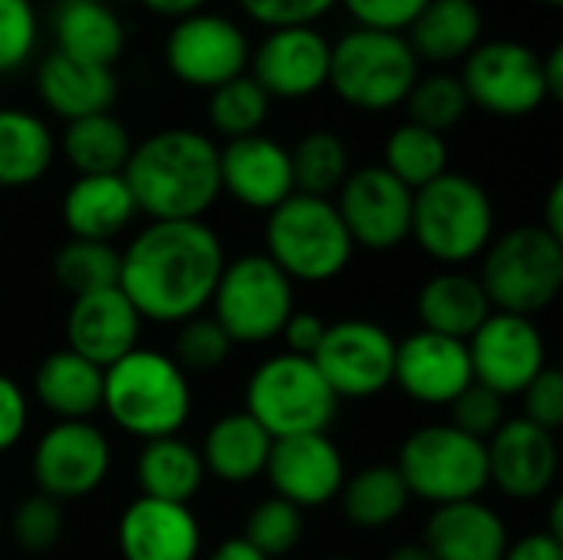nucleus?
<instances>
[{
  "instance_id": "603ef678",
  "label": "nucleus",
  "mask_w": 563,
  "mask_h": 560,
  "mask_svg": "<svg viewBox=\"0 0 563 560\" xmlns=\"http://www.w3.org/2000/svg\"><path fill=\"white\" fill-rule=\"evenodd\" d=\"M501 560H563V541L548 531H534L511 541Z\"/></svg>"
},
{
  "instance_id": "f704fd0d",
  "label": "nucleus",
  "mask_w": 563,
  "mask_h": 560,
  "mask_svg": "<svg viewBox=\"0 0 563 560\" xmlns=\"http://www.w3.org/2000/svg\"><path fill=\"white\" fill-rule=\"evenodd\" d=\"M340 512L350 525L363 531H379L399 521L409 508V488L396 465H366L356 475H346L340 488Z\"/></svg>"
},
{
  "instance_id": "a19ab883",
  "label": "nucleus",
  "mask_w": 563,
  "mask_h": 560,
  "mask_svg": "<svg viewBox=\"0 0 563 560\" xmlns=\"http://www.w3.org/2000/svg\"><path fill=\"white\" fill-rule=\"evenodd\" d=\"M234 353V343L231 337L221 330V323L214 317H191L185 323H178V333H175V350L168 353L175 360V366L191 380V376H205V373H214L221 370Z\"/></svg>"
},
{
  "instance_id": "473e14b6",
  "label": "nucleus",
  "mask_w": 563,
  "mask_h": 560,
  "mask_svg": "<svg viewBox=\"0 0 563 560\" xmlns=\"http://www.w3.org/2000/svg\"><path fill=\"white\" fill-rule=\"evenodd\" d=\"M205 462L201 452L185 442L181 436L152 439L142 446L135 459V482L142 498L188 505L205 485Z\"/></svg>"
},
{
  "instance_id": "ea45409f",
  "label": "nucleus",
  "mask_w": 563,
  "mask_h": 560,
  "mask_svg": "<svg viewBox=\"0 0 563 560\" xmlns=\"http://www.w3.org/2000/svg\"><path fill=\"white\" fill-rule=\"evenodd\" d=\"M402 106H406V122H416V125L432 129L439 135L462 125V119L472 109L459 76L449 69H435V73L419 76Z\"/></svg>"
},
{
  "instance_id": "bb28decb",
  "label": "nucleus",
  "mask_w": 563,
  "mask_h": 560,
  "mask_svg": "<svg viewBox=\"0 0 563 560\" xmlns=\"http://www.w3.org/2000/svg\"><path fill=\"white\" fill-rule=\"evenodd\" d=\"M69 238L112 244L139 215L122 175H76L59 201Z\"/></svg>"
},
{
  "instance_id": "20e7f679",
  "label": "nucleus",
  "mask_w": 563,
  "mask_h": 560,
  "mask_svg": "<svg viewBox=\"0 0 563 560\" xmlns=\"http://www.w3.org/2000/svg\"><path fill=\"white\" fill-rule=\"evenodd\" d=\"M495 238V201L482 182L462 172H445L412 191L409 241L445 267L478 261Z\"/></svg>"
},
{
  "instance_id": "de8ad7c7",
  "label": "nucleus",
  "mask_w": 563,
  "mask_h": 560,
  "mask_svg": "<svg viewBox=\"0 0 563 560\" xmlns=\"http://www.w3.org/2000/svg\"><path fill=\"white\" fill-rule=\"evenodd\" d=\"M429 0H340L353 20V26L366 30H386V33H406L409 23L422 13Z\"/></svg>"
},
{
  "instance_id": "9d476101",
  "label": "nucleus",
  "mask_w": 563,
  "mask_h": 560,
  "mask_svg": "<svg viewBox=\"0 0 563 560\" xmlns=\"http://www.w3.org/2000/svg\"><path fill=\"white\" fill-rule=\"evenodd\" d=\"M231 343H271L280 337L294 307V281L264 254H241L224 264L208 304Z\"/></svg>"
},
{
  "instance_id": "052dcab7",
  "label": "nucleus",
  "mask_w": 563,
  "mask_h": 560,
  "mask_svg": "<svg viewBox=\"0 0 563 560\" xmlns=\"http://www.w3.org/2000/svg\"><path fill=\"white\" fill-rule=\"evenodd\" d=\"M327 560H353V558H327Z\"/></svg>"
},
{
  "instance_id": "393cba45",
  "label": "nucleus",
  "mask_w": 563,
  "mask_h": 560,
  "mask_svg": "<svg viewBox=\"0 0 563 560\" xmlns=\"http://www.w3.org/2000/svg\"><path fill=\"white\" fill-rule=\"evenodd\" d=\"M53 50L82 63L115 66L129 46V23L112 0H53Z\"/></svg>"
},
{
  "instance_id": "412c9836",
  "label": "nucleus",
  "mask_w": 563,
  "mask_h": 560,
  "mask_svg": "<svg viewBox=\"0 0 563 560\" xmlns=\"http://www.w3.org/2000/svg\"><path fill=\"white\" fill-rule=\"evenodd\" d=\"M393 383L419 406H449L465 386H472V363L465 340L416 330L396 340Z\"/></svg>"
},
{
  "instance_id": "864d4df0",
  "label": "nucleus",
  "mask_w": 563,
  "mask_h": 560,
  "mask_svg": "<svg viewBox=\"0 0 563 560\" xmlns=\"http://www.w3.org/2000/svg\"><path fill=\"white\" fill-rule=\"evenodd\" d=\"M139 3L148 13H155V17L168 20V23L181 20V17H191L198 10H208V0H139Z\"/></svg>"
},
{
  "instance_id": "6ab92c4d",
  "label": "nucleus",
  "mask_w": 563,
  "mask_h": 560,
  "mask_svg": "<svg viewBox=\"0 0 563 560\" xmlns=\"http://www.w3.org/2000/svg\"><path fill=\"white\" fill-rule=\"evenodd\" d=\"M488 452V485H495L505 498L538 502L551 492L561 452L554 432L528 422L525 416L505 419L501 429L485 442Z\"/></svg>"
},
{
  "instance_id": "1a4fd4ad",
  "label": "nucleus",
  "mask_w": 563,
  "mask_h": 560,
  "mask_svg": "<svg viewBox=\"0 0 563 560\" xmlns=\"http://www.w3.org/2000/svg\"><path fill=\"white\" fill-rule=\"evenodd\" d=\"M396 472L409 498H422L435 508L472 502L488 488V452L485 442L459 432L452 422H435L406 436Z\"/></svg>"
},
{
  "instance_id": "49530a36",
  "label": "nucleus",
  "mask_w": 563,
  "mask_h": 560,
  "mask_svg": "<svg viewBox=\"0 0 563 560\" xmlns=\"http://www.w3.org/2000/svg\"><path fill=\"white\" fill-rule=\"evenodd\" d=\"M238 10L264 26V30H274V26H320V20L336 10L340 0H234Z\"/></svg>"
},
{
  "instance_id": "aec40b11",
  "label": "nucleus",
  "mask_w": 563,
  "mask_h": 560,
  "mask_svg": "<svg viewBox=\"0 0 563 560\" xmlns=\"http://www.w3.org/2000/svg\"><path fill=\"white\" fill-rule=\"evenodd\" d=\"M221 191L251 211H274L294 195L290 149L264 132L218 145Z\"/></svg>"
},
{
  "instance_id": "423d86ee",
  "label": "nucleus",
  "mask_w": 563,
  "mask_h": 560,
  "mask_svg": "<svg viewBox=\"0 0 563 560\" xmlns=\"http://www.w3.org/2000/svg\"><path fill=\"white\" fill-rule=\"evenodd\" d=\"M475 277L492 310L534 320L561 297L563 241L551 238L541 224L511 228L492 238Z\"/></svg>"
},
{
  "instance_id": "13d9d810",
  "label": "nucleus",
  "mask_w": 563,
  "mask_h": 560,
  "mask_svg": "<svg viewBox=\"0 0 563 560\" xmlns=\"http://www.w3.org/2000/svg\"><path fill=\"white\" fill-rule=\"evenodd\" d=\"M386 560H432V554L426 551V545H422V541H406V545L393 548V554H389Z\"/></svg>"
},
{
  "instance_id": "7c9ffc66",
  "label": "nucleus",
  "mask_w": 563,
  "mask_h": 560,
  "mask_svg": "<svg viewBox=\"0 0 563 560\" xmlns=\"http://www.w3.org/2000/svg\"><path fill=\"white\" fill-rule=\"evenodd\" d=\"M274 439L241 409L214 419L201 442L205 475H214L224 485H247L264 475Z\"/></svg>"
},
{
  "instance_id": "8fccbe9b",
  "label": "nucleus",
  "mask_w": 563,
  "mask_h": 560,
  "mask_svg": "<svg viewBox=\"0 0 563 560\" xmlns=\"http://www.w3.org/2000/svg\"><path fill=\"white\" fill-rule=\"evenodd\" d=\"M26 422H30L26 393L7 373H0V455L10 452L23 439Z\"/></svg>"
},
{
  "instance_id": "f257e3e1",
  "label": "nucleus",
  "mask_w": 563,
  "mask_h": 560,
  "mask_svg": "<svg viewBox=\"0 0 563 560\" xmlns=\"http://www.w3.org/2000/svg\"><path fill=\"white\" fill-rule=\"evenodd\" d=\"M224 244L205 221H148L119 251V290L142 323H185L214 297Z\"/></svg>"
},
{
  "instance_id": "09e8293b",
  "label": "nucleus",
  "mask_w": 563,
  "mask_h": 560,
  "mask_svg": "<svg viewBox=\"0 0 563 560\" xmlns=\"http://www.w3.org/2000/svg\"><path fill=\"white\" fill-rule=\"evenodd\" d=\"M525 419L554 432L563 426V373L554 366H544L521 393Z\"/></svg>"
},
{
  "instance_id": "c756f323",
  "label": "nucleus",
  "mask_w": 563,
  "mask_h": 560,
  "mask_svg": "<svg viewBox=\"0 0 563 560\" xmlns=\"http://www.w3.org/2000/svg\"><path fill=\"white\" fill-rule=\"evenodd\" d=\"M102 373L106 370L63 347L46 353L33 370V396L56 422L92 419L102 409Z\"/></svg>"
},
{
  "instance_id": "f03ea898",
  "label": "nucleus",
  "mask_w": 563,
  "mask_h": 560,
  "mask_svg": "<svg viewBox=\"0 0 563 560\" xmlns=\"http://www.w3.org/2000/svg\"><path fill=\"white\" fill-rule=\"evenodd\" d=\"M122 178L148 221H205L221 198L218 142L188 125H168L132 145Z\"/></svg>"
},
{
  "instance_id": "f8f14e48",
  "label": "nucleus",
  "mask_w": 563,
  "mask_h": 560,
  "mask_svg": "<svg viewBox=\"0 0 563 560\" xmlns=\"http://www.w3.org/2000/svg\"><path fill=\"white\" fill-rule=\"evenodd\" d=\"M162 63L181 86L211 92L247 73L251 36L234 17L198 10L168 26L162 40Z\"/></svg>"
},
{
  "instance_id": "a18cd8bd",
  "label": "nucleus",
  "mask_w": 563,
  "mask_h": 560,
  "mask_svg": "<svg viewBox=\"0 0 563 560\" xmlns=\"http://www.w3.org/2000/svg\"><path fill=\"white\" fill-rule=\"evenodd\" d=\"M449 413H452L449 422H452L459 432H465V436H472V439H478V442H488V439L501 429V422L508 419L505 399H501L498 393L478 386V383L465 386V389L449 403Z\"/></svg>"
},
{
  "instance_id": "f3484780",
  "label": "nucleus",
  "mask_w": 563,
  "mask_h": 560,
  "mask_svg": "<svg viewBox=\"0 0 563 560\" xmlns=\"http://www.w3.org/2000/svg\"><path fill=\"white\" fill-rule=\"evenodd\" d=\"M472 380L501 399L521 396L525 386L548 366L544 333L531 317L492 310V317L465 340Z\"/></svg>"
},
{
  "instance_id": "4468645a",
  "label": "nucleus",
  "mask_w": 563,
  "mask_h": 560,
  "mask_svg": "<svg viewBox=\"0 0 563 560\" xmlns=\"http://www.w3.org/2000/svg\"><path fill=\"white\" fill-rule=\"evenodd\" d=\"M330 36L320 26H274L251 43L247 76L271 102H300L327 89Z\"/></svg>"
},
{
  "instance_id": "2eb2a0df",
  "label": "nucleus",
  "mask_w": 563,
  "mask_h": 560,
  "mask_svg": "<svg viewBox=\"0 0 563 560\" xmlns=\"http://www.w3.org/2000/svg\"><path fill=\"white\" fill-rule=\"evenodd\" d=\"M353 248L396 251L409 241L412 188L393 178L383 165H360L346 175L333 198Z\"/></svg>"
},
{
  "instance_id": "7ed1b4c3",
  "label": "nucleus",
  "mask_w": 563,
  "mask_h": 560,
  "mask_svg": "<svg viewBox=\"0 0 563 560\" xmlns=\"http://www.w3.org/2000/svg\"><path fill=\"white\" fill-rule=\"evenodd\" d=\"M102 409L142 442L181 436L191 416V380L168 353L135 347L102 373Z\"/></svg>"
},
{
  "instance_id": "ddd939ff",
  "label": "nucleus",
  "mask_w": 563,
  "mask_h": 560,
  "mask_svg": "<svg viewBox=\"0 0 563 560\" xmlns=\"http://www.w3.org/2000/svg\"><path fill=\"white\" fill-rule=\"evenodd\" d=\"M310 360L336 399H373L393 386L396 340L386 327L350 317L327 323V333Z\"/></svg>"
},
{
  "instance_id": "4be33fe9",
  "label": "nucleus",
  "mask_w": 563,
  "mask_h": 560,
  "mask_svg": "<svg viewBox=\"0 0 563 560\" xmlns=\"http://www.w3.org/2000/svg\"><path fill=\"white\" fill-rule=\"evenodd\" d=\"M142 340V317L119 287L73 297L66 314V350L109 370Z\"/></svg>"
},
{
  "instance_id": "4d7b16f0",
  "label": "nucleus",
  "mask_w": 563,
  "mask_h": 560,
  "mask_svg": "<svg viewBox=\"0 0 563 560\" xmlns=\"http://www.w3.org/2000/svg\"><path fill=\"white\" fill-rule=\"evenodd\" d=\"M208 560H267L261 551H254L244 538H228V541H221Z\"/></svg>"
},
{
  "instance_id": "a878e982",
  "label": "nucleus",
  "mask_w": 563,
  "mask_h": 560,
  "mask_svg": "<svg viewBox=\"0 0 563 560\" xmlns=\"http://www.w3.org/2000/svg\"><path fill=\"white\" fill-rule=\"evenodd\" d=\"M432 560H501L511 538L505 518L482 498L432 508L422 535Z\"/></svg>"
},
{
  "instance_id": "0eeeda50",
  "label": "nucleus",
  "mask_w": 563,
  "mask_h": 560,
  "mask_svg": "<svg viewBox=\"0 0 563 560\" xmlns=\"http://www.w3.org/2000/svg\"><path fill=\"white\" fill-rule=\"evenodd\" d=\"M353 241L340 221L333 198L294 191L264 224V254L297 284H327L353 261Z\"/></svg>"
},
{
  "instance_id": "4c0bfd02",
  "label": "nucleus",
  "mask_w": 563,
  "mask_h": 560,
  "mask_svg": "<svg viewBox=\"0 0 563 560\" xmlns=\"http://www.w3.org/2000/svg\"><path fill=\"white\" fill-rule=\"evenodd\" d=\"M271 96L244 73L218 89L208 92V106H205V116H208V129H211V139H244V135H254V132H264V122L271 116Z\"/></svg>"
},
{
  "instance_id": "3c124183",
  "label": "nucleus",
  "mask_w": 563,
  "mask_h": 560,
  "mask_svg": "<svg viewBox=\"0 0 563 560\" xmlns=\"http://www.w3.org/2000/svg\"><path fill=\"white\" fill-rule=\"evenodd\" d=\"M327 333V320L313 310H294L290 320L284 323L280 330V340H284V353H294V356H313L320 340Z\"/></svg>"
},
{
  "instance_id": "5fc2aeb1",
  "label": "nucleus",
  "mask_w": 563,
  "mask_h": 560,
  "mask_svg": "<svg viewBox=\"0 0 563 560\" xmlns=\"http://www.w3.org/2000/svg\"><path fill=\"white\" fill-rule=\"evenodd\" d=\"M541 73H544V86H548V99L558 102L563 96V46L554 43L544 56H541Z\"/></svg>"
},
{
  "instance_id": "39448f33",
  "label": "nucleus",
  "mask_w": 563,
  "mask_h": 560,
  "mask_svg": "<svg viewBox=\"0 0 563 560\" xmlns=\"http://www.w3.org/2000/svg\"><path fill=\"white\" fill-rule=\"evenodd\" d=\"M422 76L406 33L350 26L330 43V79L327 89L360 112L399 109Z\"/></svg>"
},
{
  "instance_id": "a211bd4d",
  "label": "nucleus",
  "mask_w": 563,
  "mask_h": 560,
  "mask_svg": "<svg viewBox=\"0 0 563 560\" xmlns=\"http://www.w3.org/2000/svg\"><path fill=\"white\" fill-rule=\"evenodd\" d=\"M264 475L277 498L307 512L323 508L340 495L346 482V462L327 432H307L274 439Z\"/></svg>"
},
{
  "instance_id": "b1692460",
  "label": "nucleus",
  "mask_w": 563,
  "mask_h": 560,
  "mask_svg": "<svg viewBox=\"0 0 563 560\" xmlns=\"http://www.w3.org/2000/svg\"><path fill=\"white\" fill-rule=\"evenodd\" d=\"M40 102L63 122H76L96 112H112L119 99L115 66H96L49 50L33 73Z\"/></svg>"
},
{
  "instance_id": "c03bdc74",
  "label": "nucleus",
  "mask_w": 563,
  "mask_h": 560,
  "mask_svg": "<svg viewBox=\"0 0 563 560\" xmlns=\"http://www.w3.org/2000/svg\"><path fill=\"white\" fill-rule=\"evenodd\" d=\"M63 528H66V512L56 498L43 495V492H33L26 495L16 512H13V521H10V531H13V541L26 551V554H43L49 548H56V541L63 538Z\"/></svg>"
},
{
  "instance_id": "e433bc0d",
  "label": "nucleus",
  "mask_w": 563,
  "mask_h": 560,
  "mask_svg": "<svg viewBox=\"0 0 563 560\" xmlns=\"http://www.w3.org/2000/svg\"><path fill=\"white\" fill-rule=\"evenodd\" d=\"M383 168L406 188L419 191L422 185L449 172V142L432 129L399 122L383 145Z\"/></svg>"
},
{
  "instance_id": "6e6552de",
  "label": "nucleus",
  "mask_w": 563,
  "mask_h": 560,
  "mask_svg": "<svg viewBox=\"0 0 563 560\" xmlns=\"http://www.w3.org/2000/svg\"><path fill=\"white\" fill-rule=\"evenodd\" d=\"M340 399L307 356L274 353L251 373L244 386V413L271 436L327 432L336 419Z\"/></svg>"
},
{
  "instance_id": "6e6d98bb",
  "label": "nucleus",
  "mask_w": 563,
  "mask_h": 560,
  "mask_svg": "<svg viewBox=\"0 0 563 560\" xmlns=\"http://www.w3.org/2000/svg\"><path fill=\"white\" fill-rule=\"evenodd\" d=\"M541 228H544L551 238L563 241V182H554V185H551V191H548V201H544V221H541Z\"/></svg>"
},
{
  "instance_id": "bf43d9fd",
  "label": "nucleus",
  "mask_w": 563,
  "mask_h": 560,
  "mask_svg": "<svg viewBox=\"0 0 563 560\" xmlns=\"http://www.w3.org/2000/svg\"><path fill=\"white\" fill-rule=\"evenodd\" d=\"M538 3H544V7H563V0H538Z\"/></svg>"
},
{
  "instance_id": "72a5a7b5",
  "label": "nucleus",
  "mask_w": 563,
  "mask_h": 560,
  "mask_svg": "<svg viewBox=\"0 0 563 560\" xmlns=\"http://www.w3.org/2000/svg\"><path fill=\"white\" fill-rule=\"evenodd\" d=\"M132 132L112 112H96L76 122H66L56 152L69 162L76 175H122L132 155Z\"/></svg>"
},
{
  "instance_id": "37998d69",
  "label": "nucleus",
  "mask_w": 563,
  "mask_h": 560,
  "mask_svg": "<svg viewBox=\"0 0 563 560\" xmlns=\"http://www.w3.org/2000/svg\"><path fill=\"white\" fill-rule=\"evenodd\" d=\"M40 10L33 0H0V76H13L36 56Z\"/></svg>"
},
{
  "instance_id": "58836bf2",
  "label": "nucleus",
  "mask_w": 563,
  "mask_h": 560,
  "mask_svg": "<svg viewBox=\"0 0 563 560\" xmlns=\"http://www.w3.org/2000/svg\"><path fill=\"white\" fill-rule=\"evenodd\" d=\"M53 281L73 297L119 287V248L106 241L69 238L53 254Z\"/></svg>"
},
{
  "instance_id": "cd10ccee",
  "label": "nucleus",
  "mask_w": 563,
  "mask_h": 560,
  "mask_svg": "<svg viewBox=\"0 0 563 560\" xmlns=\"http://www.w3.org/2000/svg\"><path fill=\"white\" fill-rule=\"evenodd\" d=\"M406 40L419 63H462L485 40V10L478 0H429L409 23Z\"/></svg>"
},
{
  "instance_id": "2f4dec72",
  "label": "nucleus",
  "mask_w": 563,
  "mask_h": 560,
  "mask_svg": "<svg viewBox=\"0 0 563 560\" xmlns=\"http://www.w3.org/2000/svg\"><path fill=\"white\" fill-rule=\"evenodd\" d=\"M56 162V135L43 116L0 106V188H30Z\"/></svg>"
},
{
  "instance_id": "79ce46f5",
  "label": "nucleus",
  "mask_w": 563,
  "mask_h": 560,
  "mask_svg": "<svg viewBox=\"0 0 563 560\" xmlns=\"http://www.w3.org/2000/svg\"><path fill=\"white\" fill-rule=\"evenodd\" d=\"M254 551H261L267 560L290 554L300 538H303V512L294 508L290 502L271 495L264 502H257L244 521V535H241Z\"/></svg>"
},
{
  "instance_id": "dca6fc26",
  "label": "nucleus",
  "mask_w": 563,
  "mask_h": 560,
  "mask_svg": "<svg viewBox=\"0 0 563 560\" xmlns=\"http://www.w3.org/2000/svg\"><path fill=\"white\" fill-rule=\"evenodd\" d=\"M112 469V446L89 419L49 426L30 459L36 492L59 505L92 495Z\"/></svg>"
},
{
  "instance_id": "9b49d317",
  "label": "nucleus",
  "mask_w": 563,
  "mask_h": 560,
  "mask_svg": "<svg viewBox=\"0 0 563 560\" xmlns=\"http://www.w3.org/2000/svg\"><path fill=\"white\" fill-rule=\"evenodd\" d=\"M455 76L468 96V106L498 119H525L551 102L541 53L521 40H482L462 59Z\"/></svg>"
},
{
  "instance_id": "5701e85b",
  "label": "nucleus",
  "mask_w": 563,
  "mask_h": 560,
  "mask_svg": "<svg viewBox=\"0 0 563 560\" xmlns=\"http://www.w3.org/2000/svg\"><path fill=\"white\" fill-rule=\"evenodd\" d=\"M122 560H195L201 554V525L188 505L135 498L115 528Z\"/></svg>"
},
{
  "instance_id": "c9c22d12",
  "label": "nucleus",
  "mask_w": 563,
  "mask_h": 560,
  "mask_svg": "<svg viewBox=\"0 0 563 560\" xmlns=\"http://www.w3.org/2000/svg\"><path fill=\"white\" fill-rule=\"evenodd\" d=\"M290 172H294V191L313 195V198H333L346 175L353 172L350 145L330 132V129H313L297 139L290 149Z\"/></svg>"
},
{
  "instance_id": "c85d7f7f",
  "label": "nucleus",
  "mask_w": 563,
  "mask_h": 560,
  "mask_svg": "<svg viewBox=\"0 0 563 560\" xmlns=\"http://www.w3.org/2000/svg\"><path fill=\"white\" fill-rule=\"evenodd\" d=\"M416 317L422 323L419 330L452 337V340H468L492 317V304L475 274L449 267V271L432 274L419 287Z\"/></svg>"
}]
</instances>
